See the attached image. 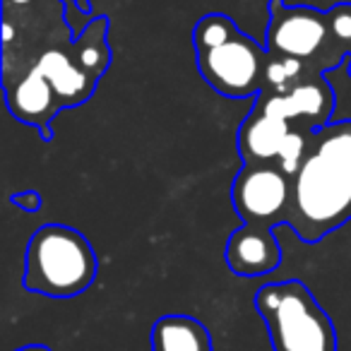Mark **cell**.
I'll return each instance as SVG.
<instances>
[{
	"label": "cell",
	"mask_w": 351,
	"mask_h": 351,
	"mask_svg": "<svg viewBox=\"0 0 351 351\" xmlns=\"http://www.w3.org/2000/svg\"><path fill=\"white\" fill-rule=\"evenodd\" d=\"M351 221V121H332L313 132L291 181L289 224L313 245Z\"/></svg>",
	"instance_id": "obj_1"
},
{
	"label": "cell",
	"mask_w": 351,
	"mask_h": 351,
	"mask_svg": "<svg viewBox=\"0 0 351 351\" xmlns=\"http://www.w3.org/2000/svg\"><path fill=\"white\" fill-rule=\"evenodd\" d=\"M197 70L202 80L226 99H250L263 92L267 49L239 29L231 17L210 12L193 29Z\"/></svg>",
	"instance_id": "obj_2"
},
{
	"label": "cell",
	"mask_w": 351,
	"mask_h": 351,
	"mask_svg": "<svg viewBox=\"0 0 351 351\" xmlns=\"http://www.w3.org/2000/svg\"><path fill=\"white\" fill-rule=\"evenodd\" d=\"M99 260L82 231L46 224L32 234L22 287L46 298H75L94 284Z\"/></svg>",
	"instance_id": "obj_3"
},
{
	"label": "cell",
	"mask_w": 351,
	"mask_h": 351,
	"mask_svg": "<svg viewBox=\"0 0 351 351\" xmlns=\"http://www.w3.org/2000/svg\"><path fill=\"white\" fill-rule=\"evenodd\" d=\"M255 308L274 351H337L335 322L298 279L260 287Z\"/></svg>",
	"instance_id": "obj_4"
},
{
	"label": "cell",
	"mask_w": 351,
	"mask_h": 351,
	"mask_svg": "<svg viewBox=\"0 0 351 351\" xmlns=\"http://www.w3.org/2000/svg\"><path fill=\"white\" fill-rule=\"evenodd\" d=\"M267 12L263 46L272 56L303 60L325 75L351 58L332 34L327 12L311 5H287L284 0H269Z\"/></svg>",
	"instance_id": "obj_5"
},
{
	"label": "cell",
	"mask_w": 351,
	"mask_h": 351,
	"mask_svg": "<svg viewBox=\"0 0 351 351\" xmlns=\"http://www.w3.org/2000/svg\"><path fill=\"white\" fill-rule=\"evenodd\" d=\"M313 132L293 125L279 113H272L263 106L250 108L239 128V154L243 161L258 164H277L289 176H296L311 147Z\"/></svg>",
	"instance_id": "obj_6"
},
{
	"label": "cell",
	"mask_w": 351,
	"mask_h": 351,
	"mask_svg": "<svg viewBox=\"0 0 351 351\" xmlns=\"http://www.w3.org/2000/svg\"><path fill=\"white\" fill-rule=\"evenodd\" d=\"M291 181L282 166L243 161L231 183V205L243 224L277 229L289 224L291 212Z\"/></svg>",
	"instance_id": "obj_7"
},
{
	"label": "cell",
	"mask_w": 351,
	"mask_h": 351,
	"mask_svg": "<svg viewBox=\"0 0 351 351\" xmlns=\"http://www.w3.org/2000/svg\"><path fill=\"white\" fill-rule=\"evenodd\" d=\"M255 106L279 113L298 128L320 130L335 118L337 94L325 73H311L287 92H260L255 97Z\"/></svg>",
	"instance_id": "obj_8"
},
{
	"label": "cell",
	"mask_w": 351,
	"mask_h": 351,
	"mask_svg": "<svg viewBox=\"0 0 351 351\" xmlns=\"http://www.w3.org/2000/svg\"><path fill=\"white\" fill-rule=\"evenodd\" d=\"M5 101L17 121L39 128L46 142L53 137L51 121L56 118V113L63 111V106H60L56 89L36 65H27L17 75V80H5Z\"/></svg>",
	"instance_id": "obj_9"
},
{
	"label": "cell",
	"mask_w": 351,
	"mask_h": 351,
	"mask_svg": "<svg viewBox=\"0 0 351 351\" xmlns=\"http://www.w3.org/2000/svg\"><path fill=\"white\" fill-rule=\"evenodd\" d=\"M29 65H36L46 75L63 108L82 106L97 89L99 77H94L82 65L77 49H75V36H68L58 46H49Z\"/></svg>",
	"instance_id": "obj_10"
},
{
	"label": "cell",
	"mask_w": 351,
	"mask_h": 351,
	"mask_svg": "<svg viewBox=\"0 0 351 351\" xmlns=\"http://www.w3.org/2000/svg\"><path fill=\"white\" fill-rule=\"evenodd\" d=\"M224 260L239 277H263L279 267L282 245L274 236V229L243 224L226 241Z\"/></svg>",
	"instance_id": "obj_11"
},
{
	"label": "cell",
	"mask_w": 351,
	"mask_h": 351,
	"mask_svg": "<svg viewBox=\"0 0 351 351\" xmlns=\"http://www.w3.org/2000/svg\"><path fill=\"white\" fill-rule=\"evenodd\" d=\"M152 351H215L212 335L193 315H161L149 335Z\"/></svg>",
	"instance_id": "obj_12"
},
{
	"label": "cell",
	"mask_w": 351,
	"mask_h": 351,
	"mask_svg": "<svg viewBox=\"0 0 351 351\" xmlns=\"http://www.w3.org/2000/svg\"><path fill=\"white\" fill-rule=\"evenodd\" d=\"M327 17H330L335 39L346 51V56H351V5L349 3H337L335 8L327 10Z\"/></svg>",
	"instance_id": "obj_13"
},
{
	"label": "cell",
	"mask_w": 351,
	"mask_h": 351,
	"mask_svg": "<svg viewBox=\"0 0 351 351\" xmlns=\"http://www.w3.org/2000/svg\"><path fill=\"white\" fill-rule=\"evenodd\" d=\"M10 202L25 212H39L44 207V195L39 191H22V193H12Z\"/></svg>",
	"instance_id": "obj_14"
},
{
	"label": "cell",
	"mask_w": 351,
	"mask_h": 351,
	"mask_svg": "<svg viewBox=\"0 0 351 351\" xmlns=\"http://www.w3.org/2000/svg\"><path fill=\"white\" fill-rule=\"evenodd\" d=\"M75 5H77L80 12H84V15H89V8H92V0H73Z\"/></svg>",
	"instance_id": "obj_15"
},
{
	"label": "cell",
	"mask_w": 351,
	"mask_h": 351,
	"mask_svg": "<svg viewBox=\"0 0 351 351\" xmlns=\"http://www.w3.org/2000/svg\"><path fill=\"white\" fill-rule=\"evenodd\" d=\"M15 351H51L46 344H27V346H22V349H15Z\"/></svg>",
	"instance_id": "obj_16"
},
{
	"label": "cell",
	"mask_w": 351,
	"mask_h": 351,
	"mask_svg": "<svg viewBox=\"0 0 351 351\" xmlns=\"http://www.w3.org/2000/svg\"><path fill=\"white\" fill-rule=\"evenodd\" d=\"M349 77H351V63H349Z\"/></svg>",
	"instance_id": "obj_17"
}]
</instances>
